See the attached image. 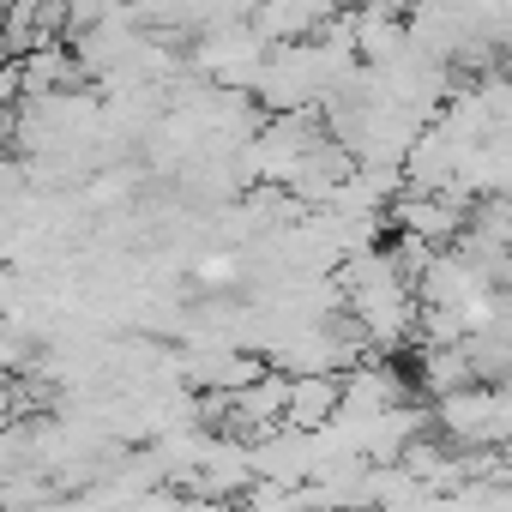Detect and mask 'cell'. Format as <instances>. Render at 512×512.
I'll return each instance as SVG.
<instances>
[{"label": "cell", "mask_w": 512, "mask_h": 512, "mask_svg": "<svg viewBox=\"0 0 512 512\" xmlns=\"http://www.w3.org/2000/svg\"><path fill=\"white\" fill-rule=\"evenodd\" d=\"M338 410H344V374H296V380H290L284 428L320 434L326 422H338Z\"/></svg>", "instance_id": "obj_1"}, {"label": "cell", "mask_w": 512, "mask_h": 512, "mask_svg": "<svg viewBox=\"0 0 512 512\" xmlns=\"http://www.w3.org/2000/svg\"><path fill=\"white\" fill-rule=\"evenodd\" d=\"M31 362V344H25V332L13 326V320H0V374H19Z\"/></svg>", "instance_id": "obj_2"}, {"label": "cell", "mask_w": 512, "mask_h": 512, "mask_svg": "<svg viewBox=\"0 0 512 512\" xmlns=\"http://www.w3.org/2000/svg\"><path fill=\"white\" fill-rule=\"evenodd\" d=\"M13 416H19V392H13V374H0V434L13 428Z\"/></svg>", "instance_id": "obj_3"}, {"label": "cell", "mask_w": 512, "mask_h": 512, "mask_svg": "<svg viewBox=\"0 0 512 512\" xmlns=\"http://www.w3.org/2000/svg\"><path fill=\"white\" fill-rule=\"evenodd\" d=\"M7 55H13V49H7V31H0V67H7Z\"/></svg>", "instance_id": "obj_4"}]
</instances>
